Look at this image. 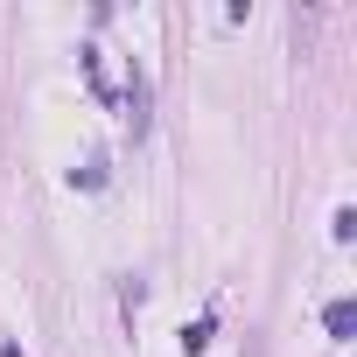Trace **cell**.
<instances>
[{
	"mask_svg": "<svg viewBox=\"0 0 357 357\" xmlns=\"http://www.w3.org/2000/svg\"><path fill=\"white\" fill-rule=\"evenodd\" d=\"M0 357H22V343H0Z\"/></svg>",
	"mask_w": 357,
	"mask_h": 357,
	"instance_id": "5",
	"label": "cell"
},
{
	"mask_svg": "<svg viewBox=\"0 0 357 357\" xmlns=\"http://www.w3.org/2000/svg\"><path fill=\"white\" fill-rule=\"evenodd\" d=\"M211 336H218V322H211V315H197V322L183 329V350L197 357V350H211Z\"/></svg>",
	"mask_w": 357,
	"mask_h": 357,
	"instance_id": "3",
	"label": "cell"
},
{
	"mask_svg": "<svg viewBox=\"0 0 357 357\" xmlns=\"http://www.w3.org/2000/svg\"><path fill=\"white\" fill-rule=\"evenodd\" d=\"M322 329H329L336 343H350V336H357V301H350V294H343V301H329V308H322Z\"/></svg>",
	"mask_w": 357,
	"mask_h": 357,
	"instance_id": "1",
	"label": "cell"
},
{
	"mask_svg": "<svg viewBox=\"0 0 357 357\" xmlns=\"http://www.w3.org/2000/svg\"><path fill=\"white\" fill-rule=\"evenodd\" d=\"M329 238H336V245H350V238H357V211H350V204L329 218Z\"/></svg>",
	"mask_w": 357,
	"mask_h": 357,
	"instance_id": "4",
	"label": "cell"
},
{
	"mask_svg": "<svg viewBox=\"0 0 357 357\" xmlns=\"http://www.w3.org/2000/svg\"><path fill=\"white\" fill-rule=\"evenodd\" d=\"M126 119H133V140L147 133V77H140V63H133V77H126Z\"/></svg>",
	"mask_w": 357,
	"mask_h": 357,
	"instance_id": "2",
	"label": "cell"
}]
</instances>
